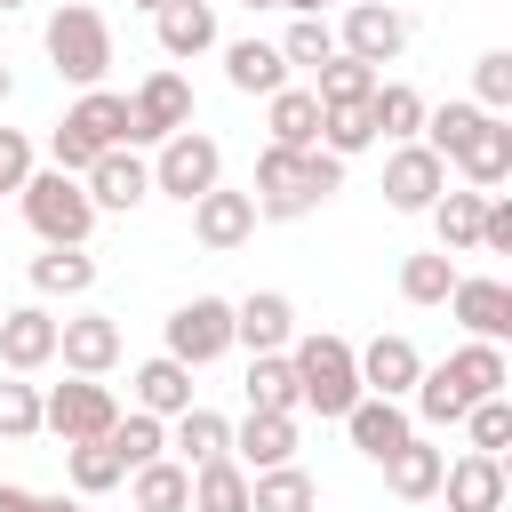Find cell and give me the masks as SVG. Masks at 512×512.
<instances>
[{
    "mask_svg": "<svg viewBox=\"0 0 512 512\" xmlns=\"http://www.w3.org/2000/svg\"><path fill=\"white\" fill-rule=\"evenodd\" d=\"M56 360H64L72 376H104V368L120 360V320H112V312H72V320H56Z\"/></svg>",
    "mask_w": 512,
    "mask_h": 512,
    "instance_id": "8fae6325",
    "label": "cell"
},
{
    "mask_svg": "<svg viewBox=\"0 0 512 512\" xmlns=\"http://www.w3.org/2000/svg\"><path fill=\"white\" fill-rule=\"evenodd\" d=\"M472 88H480V112H504L512 104V48H488L472 64Z\"/></svg>",
    "mask_w": 512,
    "mask_h": 512,
    "instance_id": "bcb514c9",
    "label": "cell"
},
{
    "mask_svg": "<svg viewBox=\"0 0 512 512\" xmlns=\"http://www.w3.org/2000/svg\"><path fill=\"white\" fill-rule=\"evenodd\" d=\"M448 312H456L480 344H504V336H512V288H504V280H464V272H456Z\"/></svg>",
    "mask_w": 512,
    "mask_h": 512,
    "instance_id": "d6986e66",
    "label": "cell"
},
{
    "mask_svg": "<svg viewBox=\"0 0 512 512\" xmlns=\"http://www.w3.org/2000/svg\"><path fill=\"white\" fill-rule=\"evenodd\" d=\"M128 8H160V0H128Z\"/></svg>",
    "mask_w": 512,
    "mask_h": 512,
    "instance_id": "11a10c76",
    "label": "cell"
},
{
    "mask_svg": "<svg viewBox=\"0 0 512 512\" xmlns=\"http://www.w3.org/2000/svg\"><path fill=\"white\" fill-rule=\"evenodd\" d=\"M480 200L488 192H440L432 200V224H440V248L456 256V248H480Z\"/></svg>",
    "mask_w": 512,
    "mask_h": 512,
    "instance_id": "60d3db41",
    "label": "cell"
},
{
    "mask_svg": "<svg viewBox=\"0 0 512 512\" xmlns=\"http://www.w3.org/2000/svg\"><path fill=\"white\" fill-rule=\"evenodd\" d=\"M288 336H296V304H288L280 288H256V296L232 304V344H248V352H288Z\"/></svg>",
    "mask_w": 512,
    "mask_h": 512,
    "instance_id": "9a60e30c",
    "label": "cell"
},
{
    "mask_svg": "<svg viewBox=\"0 0 512 512\" xmlns=\"http://www.w3.org/2000/svg\"><path fill=\"white\" fill-rule=\"evenodd\" d=\"M32 288L40 296H88L96 288V256L88 248H40L32 256Z\"/></svg>",
    "mask_w": 512,
    "mask_h": 512,
    "instance_id": "1f68e13d",
    "label": "cell"
},
{
    "mask_svg": "<svg viewBox=\"0 0 512 512\" xmlns=\"http://www.w3.org/2000/svg\"><path fill=\"white\" fill-rule=\"evenodd\" d=\"M248 232H256V200H248V192L208 184V192L192 200V240H200V248H216V256H224V248H240Z\"/></svg>",
    "mask_w": 512,
    "mask_h": 512,
    "instance_id": "5bb4252c",
    "label": "cell"
},
{
    "mask_svg": "<svg viewBox=\"0 0 512 512\" xmlns=\"http://www.w3.org/2000/svg\"><path fill=\"white\" fill-rule=\"evenodd\" d=\"M136 408H144V416H184V408H192V368L168 360V352L144 360V368H136Z\"/></svg>",
    "mask_w": 512,
    "mask_h": 512,
    "instance_id": "83f0119b",
    "label": "cell"
},
{
    "mask_svg": "<svg viewBox=\"0 0 512 512\" xmlns=\"http://www.w3.org/2000/svg\"><path fill=\"white\" fill-rule=\"evenodd\" d=\"M440 192H448V160H440V152H424V144L408 136V144L384 160V200H392L400 216H424Z\"/></svg>",
    "mask_w": 512,
    "mask_h": 512,
    "instance_id": "9c48e42d",
    "label": "cell"
},
{
    "mask_svg": "<svg viewBox=\"0 0 512 512\" xmlns=\"http://www.w3.org/2000/svg\"><path fill=\"white\" fill-rule=\"evenodd\" d=\"M0 8H24V0H0Z\"/></svg>",
    "mask_w": 512,
    "mask_h": 512,
    "instance_id": "6f0895ef",
    "label": "cell"
},
{
    "mask_svg": "<svg viewBox=\"0 0 512 512\" xmlns=\"http://www.w3.org/2000/svg\"><path fill=\"white\" fill-rule=\"evenodd\" d=\"M312 504H320L312 472H296V464H264V472H248V512H312Z\"/></svg>",
    "mask_w": 512,
    "mask_h": 512,
    "instance_id": "f1b7e54d",
    "label": "cell"
},
{
    "mask_svg": "<svg viewBox=\"0 0 512 512\" xmlns=\"http://www.w3.org/2000/svg\"><path fill=\"white\" fill-rule=\"evenodd\" d=\"M440 488H448V512H504V456L472 448V456L440 464Z\"/></svg>",
    "mask_w": 512,
    "mask_h": 512,
    "instance_id": "ac0fdd59",
    "label": "cell"
},
{
    "mask_svg": "<svg viewBox=\"0 0 512 512\" xmlns=\"http://www.w3.org/2000/svg\"><path fill=\"white\" fill-rule=\"evenodd\" d=\"M440 464H448V456H440V448H424V440L408 432V440L384 456V480H392V496H400V504H424V496H440Z\"/></svg>",
    "mask_w": 512,
    "mask_h": 512,
    "instance_id": "4316f807",
    "label": "cell"
},
{
    "mask_svg": "<svg viewBox=\"0 0 512 512\" xmlns=\"http://www.w3.org/2000/svg\"><path fill=\"white\" fill-rule=\"evenodd\" d=\"M280 56L304 64V72H320V64L336 56V24H328V16H296V24L280 32Z\"/></svg>",
    "mask_w": 512,
    "mask_h": 512,
    "instance_id": "7bdbcfd3",
    "label": "cell"
},
{
    "mask_svg": "<svg viewBox=\"0 0 512 512\" xmlns=\"http://www.w3.org/2000/svg\"><path fill=\"white\" fill-rule=\"evenodd\" d=\"M464 424H472V448H488V456H504V448H512V400H504V392L472 400V408H464Z\"/></svg>",
    "mask_w": 512,
    "mask_h": 512,
    "instance_id": "ee69618b",
    "label": "cell"
},
{
    "mask_svg": "<svg viewBox=\"0 0 512 512\" xmlns=\"http://www.w3.org/2000/svg\"><path fill=\"white\" fill-rule=\"evenodd\" d=\"M112 416H120V400H112L96 376H72V384L40 392V432H56L64 448H72V440H104Z\"/></svg>",
    "mask_w": 512,
    "mask_h": 512,
    "instance_id": "8992f818",
    "label": "cell"
},
{
    "mask_svg": "<svg viewBox=\"0 0 512 512\" xmlns=\"http://www.w3.org/2000/svg\"><path fill=\"white\" fill-rule=\"evenodd\" d=\"M480 248H488V256H512V200H504V192L480 200Z\"/></svg>",
    "mask_w": 512,
    "mask_h": 512,
    "instance_id": "7dc6e473",
    "label": "cell"
},
{
    "mask_svg": "<svg viewBox=\"0 0 512 512\" xmlns=\"http://www.w3.org/2000/svg\"><path fill=\"white\" fill-rule=\"evenodd\" d=\"M152 32H160V56H208L216 48V8L208 0H160Z\"/></svg>",
    "mask_w": 512,
    "mask_h": 512,
    "instance_id": "7402d4cb",
    "label": "cell"
},
{
    "mask_svg": "<svg viewBox=\"0 0 512 512\" xmlns=\"http://www.w3.org/2000/svg\"><path fill=\"white\" fill-rule=\"evenodd\" d=\"M0 312H8V304H0Z\"/></svg>",
    "mask_w": 512,
    "mask_h": 512,
    "instance_id": "680465c9",
    "label": "cell"
},
{
    "mask_svg": "<svg viewBox=\"0 0 512 512\" xmlns=\"http://www.w3.org/2000/svg\"><path fill=\"white\" fill-rule=\"evenodd\" d=\"M224 80H232L240 96H272V88H288V56H280V40H232V48H224Z\"/></svg>",
    "mask_w": 512,
    "mask_h": 512,
    "instance_id": "cb8c5ba5",
    "label": "cell"
},
{
    "mask_svg": "<svg viewBox=\"0 0 512 512\" xmlns=\"http://www.w3.org/2000/svg\"><path fill=\"white\" fill-rule=\"evenodd\" d=\"M32 176V136L24 128H0V192H16Z\"/></svg>",
    "mask_w": 512,
    "mask_h": 512,
    "instance_id": "c3c4849f",
    "label": "cell"
},
{
    "mask_svg": "<svg viewBox=\"0 0 512 512\" xmlns=\"http://www.w3.org/2000/svg\"><path fill=\"white\" fill-rule=\"evenodd\" d=\"M104 448L136 472V464H152V456H168V416H144V408H128V416H112V432H104Z\"/></svg>",
    "mask_w": 512,
    "mask_h": 512,
    "instance_id": "836d02e7",
    "label": "cell"
},
{
    "mask_svg": "<svg viewBox=\"0 0 512 512\" xmlns=\"http://www.w3.org/2000/svg\"><path fill=\"white\" fill-rule=\"evenodd\" d=\"M16 200H24V224H32L48 248H88V232H96V200H88L80 176H64V168H32V176L16 184Z\"/></svg>",
    "mask_w": 512,
    "mask_h": 512,
    "instance_id": "7a4b0ae2",
    "label": "cell"
},
{
    "mask_svg": "<svg viewBox=\"0 0 512 512\" xmlns=\"http://www.w3.org/2000/svg\"><path fill=\"white\" fill-rule=\"evenodd\" d=\"M48 64H56V80H72V88H104V72H112V24H104L88 0H64V8L48 16Z\"/></svg>",
    "mask_w": 512,
    "mask_h": 512,
    "instance_id": "3957f363",
    "label": "cell"
},
{
    "mask_svg": "<svg viewBox=\"0 0 512 512\" xmlns=\"http://www.w3.org/2000/svg\"><path fill=\"white\" fill-rule=\"evenodd\" d=\"M208 184H224V144L200 136V128H176V136L160 144V160H152V192H168V200L192 208Z\"/></svg>",
    "mask_w": 512,
    "mask_h": 512,
    "instance_id": "5b68a950",
    "label": "cell"
},
{
    "mask_svg": "<svg viewBox=\"0 0 512 512\" xmlns=\"http://www.w3.org/2000/svg\"><path fill=\"white\" fill-rule=\"evenodd\" d=\"M264 104H272V144H288V152L320 144V96L312 88H272Z\"/></svg>",
    "mask_w": 512,
    "mask_h": 512,
    "instance_id": "4dcf8cb0",
    "label": "cell"
},
{
    "mask_svg": "<svg viewBox=\"0 0 512 512\" xmlns=\"http://www.w3.org/2000/svg\"><path fill=\"white\" fill-rule=\"evenodd\" d=\"M136 512H192V472L176 456L136 464Z\"/></svg>",
    "mask_w": 512,
    "mask_h": 512,
    "instance_id": "e575fe53",
    "label": "cell"
},
{
    "mask_svg": "<svg viewBox=\"0 0 512 512\" xmlns=\"http://www.w3.org/2000/svg\"><path fill=\"white\" fill-rule=\"evenodd\" d=\"M368 88H376V64H360V56L336 48V56L320 64V88H312V96H320V104H368Z\"/></svg>",
    "mask_w": 512,
    "mask_h": 512,
    "instance_id": "b9f144b4",
    "label": "cell"
},
{
    "mask_svg": "<svg viewBox=\"0 0 512 512\" xmlns=\"http://www.w3.org/2000/svg\"><path fill=\"white\" fill-rule=\"evenodd\" d=\"M48 160H56L64 176H80V168L96 160V144H88V136H72V128H56V136H48Z\"/></svg>",
    "mask_w": 512,
    "mask_h": 512,
    "instance_id": "681fc988",
    "label": "cell"
},
{
    "mask_svg": "<svg viewBox=\"0 0 512 512\" xmlns=\"http://www.w3.org/2000/svg\"><path fill=\"white\" fill-rule=\"evenodd\" d=\"M64 472H72V488H80V496H104V488H120V480H128V464H120L104 440H72V448H64Z\"/></svg>",
    "mask_w": 512,
    "mask_h": 512,
    "instance_id": "f35d334b",
    "label": "cell"
},
{
    "mask_svg": "<svg viewBox=\"0 0 512 512\" xmlns=\"http://www.w3.org/2000/svg\"><path fill=\"white\" fill-rule=\"evenodd\" d=\"M424 112H432V104H424L408 80H376V88H368V120H376V136H392V144H408V136L424 128Z\"/></svg>",
    "mask_w": 512,
    "mask_h": 512,
    "instance_id": "f546056e",
    "label": "cell"
},
{
    "mask_svg": "<svg viewBox=\"0 0 512 512\" xmlns=\"http://www.w3.org/2000/svg\"><path fill=\"white\" fill-rule=\"evenodd\" d=\"M344 184V160L336 152H288V144H264L256 152V216H272V224H296V216H312L328 192Z\"/></svg>",
    "mask_w": 512,
    "mask_h": 512,
    "instance_id": "6da1fadb",
    "label": "cell"
},
{
    "mask_svg": "<svg viewBox=\"0 0 512 512\" xmlns=\"http://www.w3.org/2000/svg\"><path fill=\"white\" fill-rule=\"evenodd\" d=\"M176 128H192V88H184V72H152L128 96V144H168Z\"/></svg>",
    "mask_w": 512,
    "mask_h": 512,
    "instance_id": "ba28073f",
    "label": "cell"
},
{
    "mask_svg": "<svg viewBox=\"0 0 512 512\" xmlns=\"http://www.w3.org/2000/svg\"><path fill=\"white\" fill-rule=\"evenodd\" d=\"M456 168H464V184H472V192H496V184L512 176V128H504V112H488V120L464 136Z\"/></svg>",
    "mask_w": 512,
    "mask_h": 512,
    "instance_id": "ffe728a7",
    "label": "cell"
},
{
    "mask_svg": "<svg viewBox=\"0 0 512 512\" xmlns=\"http://www.w3.org/2000/svg\"><path fill=\"white\" fill-rule=\"evenodd\" d=\"M448 288H456V256H448V248L400 256V296H408V304H448Z\"/></svg>",
    "mask_w": 512,
    "mask_h": 512,
    "instance_id": "d590c367",
    "label": "cell"
},
{
    "mask_svg": "<svg viewBox=\"0 0 512 512\" xmlns=\"http://www.w3.org/2000/svg\"><path fill=\"white\" fill-rule=\"evenodd\" d=\"M248 8H272V0H248Z\"/></svg>",
    "mask_w": 512,
    "mask_h": 512,
    "instance_id": "9f6ffc18",
    "label": "cell"
},
{
    "mask_svg": "<svg viewBox=\"0 0 512 512\" xmlns=\"http://www.w3.org/2000/svg\"><path fill=\"white\" fill-rule=\"evenodd\" d=\"M344 432H352V448H360L368 464H384V456H392V448H400L416 424H408V408H400V400H384V392H360V400L344 408Z\"/></svg>",
    "mask_w": 512,
    "mask_h": 512,
    "instance_id": "e0dca14e",
    "label": "cell"
},
{
    "mask_svg": "<svg viewBox=\"0 0 512 512\" xmlns=\"http://www.w3.org/2000/svg\"><path fill=\"white\" fill-rule=\"evenodd\" d=\"M440 376L456 384V400H464V408L512 384V368H504V344H480V336H472L464 352H448V360H440Z\"/></svg>",
    "mask_w": 512,
    "mask_h": 512,
    "instance_id": "603a6c76",
    "label": "cell"
},
{
    "mask_svg": "<svg viewBox=\"0 0 512 512\" xmlns=\"http://www.w3.org/2000/svg\"><path fill=\"white\" fill-rule=\"evenodd\" d=\"M80 184H88L96 216H104V208H120V216H128V208H136V200L152 192V168H144V160H136L128 144H112V152H96V160L80 168Z\"/></svg>",
    "mask_w": 512,
    "mask_h": 512,
    "instance_id": "4fadbf2b",
    "label": "cell"
},
{
    "mask_svg": "<svg viewBox=\"0 0 512 512\" xmlns=\"http://www.w3.org/2000/svg\"><path fill=\"white\" fill-rule=\"evenodd\" d=\"M32 432H40V384L8 376L0 384V440H32Z\"/></svg>",
    "mask_w": 512,
    "mask_h": 512,
    "instance_id": "f6af8a7d",
    "label": "cell"
},
{
    "mask_svg": "<svg viewBox=\"0 0 512 512\" xmlns=\"http://www.w3.org/2000/svg\"><path fill=\"white\" fill-rule=\"evenodd\" d=\"M352 360H360V392H384V400H408L416 376H424V352H416L408 336H376V344H360Z\"/></svg>",
    "mask_w": 512,
    "mask_h": 512,
    "instance_id": "2e32d148",
    "label": "cell"
},
{
    "mask_svg": "<svg viewBox=\"0 0 512 512\" xmlns=\"http://www.w3.org/2000/svg\"><path fill=\"white\" fill-rule=\"evenodd\" d=\"M224 352H232V304H224V296H192V304L168 312V360L208 368V360H224Z\"/></svg>",
    "mask_w": 512,
    "mask_h": 512,
    "instance_id": "52a82bcc",
    "label": "cell"
},
{
    "mask_svg": "<svg viewBox=\"0 0 512 512\" xmlns=\"http://www.w3.org/2000/svg\"><path fill=\"white\" fill-rule=\"evenodd\" d=\"M336 48L384 72V64L408 48V16H400V8H384V0H360V8H344V32H336Z\"/></svg>",
    "mask_w": 512,
    "mask_h": 512,
    "instance_id": "30bf717a",
    "label": "cell"
},
{
    "mask_svg": "<svg viewBox=\"0 0 512 512\" xmlns=\"http://www.w3.org/2000/svg\"><path fill=\"white\" fill-rule=\"evenodd\" d=\"M272 8H296V16H320L328 0H272Z\"/></svg>",
    "mask_w": 512,
    "mask_h": 512,
    "instance_id": "f5cc1de1",
    "label": "cell"
},
{
    "mask_svg": "<svg viewBox=\"0 0 512 512\" xmlns=\"http://www.w3.org/2000/svg\"><path fill=\"white\" fill-rule=\"evenodd\" d=\"M232 464H248V472H264V464H296V416L248 408V424L232 432Z\"/></svg>",
    "mask_w": 512,
    "mask_h": 512,
    "instance_id": "44dd1931",
    "label": "cell"
},
{
    "mask_svg": "<svg viewBox=\"0 0 512 512\" xmlns=\"http://www.w3.org/2000/svg\"><path fill=\"white\" fill-rule=\"evenodd\" d=\"M480 120H488L480 104H440V112H424L416 144H424V152H440V160H456V152H464V136H472Z\"/></svg>",
    "mask_w": 512,
    "mask_h": 512,
    "instance_id": "ab89813d",
    "label": "cell"
},
{
    "mask_svg": "<svg viewBox=\"0 0 512 512\" xmlns=\"http://www.w3.org/2000/svg\"><path fill=\"white\" fill-rule=\"evenodd\" d=\"M8 88H16V80H8V64H0V104H8Z\"/></svg>",
    "mask_w": 512,
    "mask_h": 512,
    "instance_id": "db71d44e",
    "label": "cell"
},
{
    "mask_svg": "<svg viewBox=\"0 0 512 512\" xmlns=\"http://www.w3.org/2000/svg\"><path fill=\"white\" fill-rule=\"evenodd\" d=\"M48 360H56V312L8 304V312H0V368H8V376H32V368H48Z\"/></svg>",
    "mask_w": 512,
    "mask_h": 512,
    "instance_id": "7c38bea8",
    "label": "cell"
},
{
    "mask_svg": "<svg viewBox=\"0 0 512 512\" xmlns=\"http://www.w3.org/2000/svg\"><path fill=\"white\" fill-rule=\"evenodd\" d=\"M0 512H32V488H16V480H0Z\"/></svg>",
    "mask_w": 512,
    "mask_h": 512,
    "instance_id": "f907efd6",
    "label": "cell"
},
{
    "mask_svg": "<svg viewBox=\"0 0 512 512\" xmlns=\"http://www.w3.org/2000/svg\"><path fill=\"white\" fill-rule=\"evenodd\" d=\"M168 424H176V432H168V448L184 456V472H200V464L232 456V424H224L216 408H200V400H192V408H184V416H168Z\"/></svg>",
    "mask_w": 512,
    "mask_h": 512,
    "instance_id": "d4e9b609",
    "label": "cell"
},
{
    "mask_svg": "<svg viewBox=\"0 0 512 512\" xmlns=\"http://www.w3.org/2000/svg\"><path fill=\"white\" fill-rule=\"evenodd\" d=\"M248 408H272V416H296L304 400H296V368H288V352H256L248 360Z\"/></svg>",
    "mask_w": 512,
    "mask_h": 512,
    "instance_id": "d6a6232c",
    "label": "cell"
},
{
    "mask_svg": "<svg viewBox=\"0 0 512 512\" xmlns=\"http://www.w3.org/2000/svg\"><path fill=\"white\" fill-rule=\"evenodd\" d=\"M64 128L88 136L96 152H112V144H128V96H112V88H80V104L64 112Z\"/></svg>",
    "mask_w": 512,
    "mask_h": 512,
    "instance_id": "484cf974",
    "label": "cell"
},
{
    "mask_svg": "<svg viewBox=\"0 0 512 512\" xmlns=\"http://www.w3.org/2000/svg\"><path fill=\"white\" fill-rule=\"evenodd\" d=\"M288 368H296V400L320 408V416H344V408L360 400V360H352L344 336H304V344L288 352Z\"/></svg>",
    "mask_w": 512,
    "mask_h": 512,
    "instance_id": "277c9868",
    "label": "cell"
},
{
    "mask_svg": "<svg viewBox=\"0 0 512 512\" xmlns=\"http://www.w3.org/2000/svg\"><path fill=\"white\" fill-rule=\"evenodd\" d=\"M32 512H80L72 496H32Z\"/></svg>",
    "mask_w": 512,
    "mask_h": 512,
    "instance_id": "816d5d0a",
    "label": "cell"
},
{
    "mask_svg": "<svg viewBox=\"0 0 512 512\" xmlns=\"http://www.w3.org/2000/svg\"><path fill=\"white\" fill-rule=\"evenodd\" d=\"M368 144H376V120H368V104H320V152L352 160V152H368Z\"/></svg>",
    "mask_w": 512,
    "mask_h": 512,
    "instance_id": "74e56055",
    "label": "cell"
},
{
    "mask_svg": "<svg viewBox=\"0 0 512 512\" xmlns=\"http://www.w3.org/2000/svg\"><path fill=\"white\" fill-rule=\"evenodd\" d=\"M192 512H248V464L216 456L192 472Z\"/></svg>",
    "mask_w": 512,
    "mask_h": 512,
    "instance_id": "8d00e7d4",
    "label": "cell"
}]
</instances>
